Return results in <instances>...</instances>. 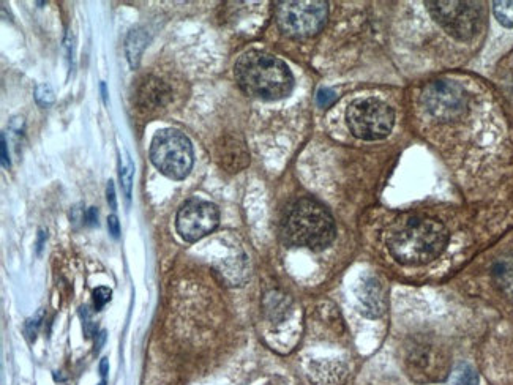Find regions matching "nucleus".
<instances>
[{"instance_id":"c85d7f7f","label":"nucleus","mask_w":513,"mask_h":385,"mask_svg":"<svg viewBox=\"0 0 513 385\" xmlns=\"http://www.w3.org/2000/svg\"><path fill=\"white\" fill-rule=\"evenodd\" d=\"M106 341V332H100L97 335V340H95V352H100V349L103 348V344Z\"/></svg>"},{"instance_id":"a878e982","label":"nucleus","mask_w":513,"mask_h":385,"mask_svg":"<svg viewBox=\"0 0 513 385\" xmlns=\"http://www.w3.org/2000/svg\"><path fill=\"white\" fill-rule=\"evenodd\" d=\"M2 166H4L5 169H8L10 166H12L10 155H8L7 136H5V133H2Z\"/></svg>"},{"instance_id":"0eeeda50","label":"nucleus","mask_w":513,"mask_h":385,"mask_svg":"<svg viewBox=\"0 0 513 385\" xmlns=\"http://www.w3.org/2000/svg\"><path fill=\"white\" fill-rule=\"evenodd\" d=\"M428 12L450 37L461 42L476 37L484 24L485 12L480 2H427Z\"/></svg>"},{"instance_id":"cd10ccee","label":"nucleus","mask_w":513,"mask_h":385,"mask_svg":"<svg viewBox=\"0 0 513 385\" xmlns=\"http://www.w3.org/2000/svg\"><path fill=\"white\" fill-rule=\"evenodd\" d=\"M84 218H86L87 225H98V210L95 209V207H90V209L87 210L86 214H84Z\"/></svg>"},{"instance_id":"9d476101","label":"nucleus","mask_w":513,"mask_h":385,"mask_svg":"<svg viewBox=\"0 0 513 385\" xmlns=\"http://www.w3.org/2000/svg\"><path fill=\"white\" fill-rule=\"evenodd\" d=\"M220 212L212 202L190 199L177 214V232L187 242H198L217 228Z\"/></svg>"},{"instance_id":"20e7f679","label":"nucleus","mask_w":513,"mask_h":385,"mask_svg":"<svg viewBox=\"0 0 513 385\" xmlns=\"http://www.w3.org/2000/svg\"><path fill=\"white\" fill-rule=\"evenodd\" d=\"M150 160L163 176L184 180L193 168V146L182 131L166 128L152 139Z\"/></svg>"},{"instance_id":"f8f14e48","label":"nucleus","mask_w":513,"mask_h":385,"mask_svg":"<svg viewBox=\"0 0 513 385\" xmlns=\"http://www.w3.org/2000/svg\"><path fill=\"white\" fill-rule=\"evenodd\" d=\"M171 89L162 79L147 76L136 90V105L144 111H155L168 105Z\"/></svg>"},{"instance_id":"6e6552de","label":"nucleus","mask_w":513,"mask_h":385,"mask_svg":"<svg viewBox=\"0 0 513 385\" xmlns=\"http://www.w3.org/2000/svg\"><path fill=\"white\" fill-rule=\"evenodd\" d=\"M405 370L417 384L438 382L447 376V360L438 344L425 338H414L405 346Z\"/></svg>"},{"instance_id":"5701e85b","label":"nucleus","mask_w":513,"mask_h":385,"mask_svg":"<svg viewBox=\"0 0 513 385\" xmlns=\"http://www.w3.org/2000/svg\"><path fill=\"white\" fill-rule=\"evenodd\" d=\"M81 318H83V327L84 333H86V338H92L94 335H97V326H95L94 318H92V313H90L89 308L83 307L81 308Z\"/></svg>"},{"instance_id":"4468645a","label":"nucleus","mask_w":513,"mask_h":385,"mask_svg":"<svg viewBox=\"0 0 513 385\" xmlns=\"http://www.w3.org/2000/svg\"><path fill=\"white\" fill-rule=\"evenodd\" d=\"M310 378L315 385H343L348 378V368L338 362L313 363Z\"/></svg>"},{"instance_id":"473e14b6","label":"nucleus","mask_w":513,"mask_h":385,"mask_svg":"<svg viewBox=\"0 0 513 385\" xmlns=\"http://www.w3.org/2000/svg\"><path fill=\"white\" fill-rule=\"evenodd\" d=\"M98 385H106V382H105V381H102V382H100V384H98Z\"/></svg>"},{"instance_id":"f03ea898","label":"nucleus","mask_w":513,"mask_h":385,"mask_svg":"<svg viewBox=\"0 0 513 385\" xmlns=\"http://www.w3.org/2000/svg\"><path fill=\"white\" fill-rule=\"evenodd\" d=\"M281 236L293 247L321 251L334 242L337 228L334 218L321 202L302 198L286 209L281 220Z\"/></svg>"},{"instance_id":"4be33fe9","label":"nucleus","mask_w":513,"mask_h":385,"mask_svg":"<svg viewBox=\"0 0 513 385\" xmlns=\"http://www.w3.org/2000/svg\"><path fill=\"white\" fill-rule=\"evenodd\" d=\"M111 296H113V291L109 288H97L94 291V294H92V297H94V307L95 310L100 311L103 310V307H105L106 303L111 300Z\"/></svg>"},{"instance_id":"6ab92c4d","label":"nucleus","mask_w":513,"mask_h":385,"mask_svg":"<svg viewBox=\"0 0 513 385\" xmlns=\"http://www.w3.org/2000/svg\"><path fill=\"white\" fill-rule=\"evenodd\" d=\"M493 12L504 27H513V2H495Z\"/></svg>"},{"instance_id":"ddd939ff","label":"nucleus","mask_w":513,"mask_h":385,"mask_svg":"<svg viewBox=\"0 0 513 385\" xmlns=\"http://www.w3.org/2000/svg\"><path fill=\"white\" fill-rule=\"evenodd\" d=\"M217 160L226 171L239 172L248 165L250 158L244 144L234 138H225L223 143L217 146Z\"/></svg>"},{"instance_id":"aec40b11","label":"nucleus","mask_w":513,"mask_h":385,"mask_svg":"<svg viewBox=\"0 0 513 385\" xmlns=\"http://www.w3.org/2000/svg\"><path fill=\"white\" fill-rule=\"evenodd\" d=\"M35 101H37V105L40 108L53 106L54 101H56L53 87L49 86V84H38L37 89H35Z\"/></svg>"},{"instance_id":"7c9ffc66","label":"nucleus","mask_w":513,"mask_h":385,"mask_svg":"<svg viewBox=\"0 0 513 385\" xmlns=\"http://www.w3.org/2000/svg\"><path fill=\"white\" fill-rule=\"evenodd\" d=\"M100 373H102L103 378H106V374L109 373L108 359H102V362H100Z\"/></svg>"},{"instance_id":"c756f323","label":"nucleus","mask_w":513,"mask_h":385,"mask_svg":"<svg viewBox=\"0 0 513 385\" xmlns=\"http://www.w3.org/2000/svg\"><path fill=\"white\" fill-rule=\"evenodd\" d=\"M46 232L43 231H40V236H38V243H37V251L38 253H40V251H42V248H43V245H45V240H46Z\"/></svg>"},{"instance_id":"9b49d317","label":"nucleus","mask_w":513,"mask_h":385,"mask_svg":"<svg viewBox=\"0 0 513 385\" xmlns=\"http://www.w3.org/2000/svg\"><path fill=\"white\" fill-rule=\"evenodd\" d=\"M360 307L367 314L368 318H379L387 310L386 289L381 285V281L375 277L365 278L360 283L359 291Z\"/></svg>"},{"instance_id":"2eb2a0df","label":"nucleus","mask_w":513,"mask_h":385,"mask_svg":"<svg viewBox=\"0 0 513 385\" xmlns=\"http://www.w3.org/2000/svg\"><path fill=\"white\" fill-rule=\"evenodd\" d=\"M491 277L495 281L496 288L513 300V256L499 259L491 269Z\"/></svg>"},{"instance_id":"412c9836","label":"nucleus","mask_w":513,"mask_h":385,"mask_svg":"<svg viewBox=\"0 0 513 385\" xmlns=\"http://www.w3.org/2000/svg\"><path fill=\"white\" fill-rule=\"evenodd\" d=\"M42 321L43 310L38 311L34 318L27 319L24 332H26L27 338H29L30 341H34L35 337H37L38 329H40V326H42Z\"/></svg>"},{"instance_id":"b1692460","label":"nucleus","mask_w":513,"mask_h":385,"mask_svg":"<svg viewBox=\"0 0 513 385\" xmlns=\"http://www.w3.org/2000/svg\"><path fill=\"white\" fill-rule=\"evenodd\" d=\"M335 100H337V94H335L334 90L326 89V87L318 90L316 101H318V105L321 108H329V106L334 105Z\"/></svg>"},{"instance_id":"f3484780","label":"nucleus","mask_w":513,"mask_h":385,"mask_svg":"<svg viewBox=\"0 0 513 385\" xmlns=\"http://www.w3.org/2000/svg\"><path fill=\"white\" fill-rule=\"evenodd\" d=\"M119 177L125 198L130 201V198H132L133 177H135V165H133L132 158L128 154H125L124 158H120Z\"/></svg>"},{"instance_id":"dca6fc26","label":"nucleus","mask_w":513,"mask_h":385,"mask_svg":"<svg viewBox=\"0 0 513 385\" xmlns=\"http://www.w3.org/2000/svg\"><path fill=\"white\" fill-rule=\"evenodd\" d=\"M147 43H149V35L144 29H133L128 34L127 42H125V53H127V59L132 68L138 67L139 62H141Z\"/></svg>"},{"instance_id":"f257e3e1","label":"nucleus","mask_w":513,"mask_h":385,"mask_svg":"<svg viewBox=\"0 0 513 385\" xmlns=\"http://www.w3.org/2000/svg\"><path fill=\"white\" fill-rule=\"evenodd\" d=\"M449 231L433 218L411 217L398 221L390 229V253L405 266H424L435 261L446 250Z\"/></svg>"},{"instance_id":"423d86ee","label":"nucleus","mask_w":513,"mask_h":385,"mask_svg":"<svg viewBox=\"0 0 513 385\" xmlns=\"http://www.w3.org/2000/svg\"><path fill=\"white\" fill-rule=\"evenodd\" d=\"M394 120V109L378 98H357L346 111L349 130L364 141L387 138L394 127Z\"/></svg>"},{"instance_id":"2f4dec72","label":"nucleus","mask_w":513,"mask_h":385,"mask_svg":"<svg viewBox=\"0 0 513 385\" xmlns=\"http://www.w3.org/2000/svg\"><path fill=\"white\" fill-rule=\"evenodd\" d=\"M102 94L103 98H105V103H108V94H106V84L102 83Z\"/></svg>"},{"instance_id":"39448f33","label":"nucleus","mask_w":513,"mask_h":385,"mask_svg":"<svg viewBox=\"0 0 513 385\" xmlns=\"http://www.w3.org/2000/svg\"><path fill=\"white\" fill-rule=\"evenodd\" d=\"M275 18L281 32L288 37H313L326 26L329 5L323 0L278 2L275 7Z\"/></svg>"},{"instance_id":"1a4fd4ad","label":"nucleus","mask_w":513,"mask_h":385,"mask_svg":"<svg viewBox=\"0 0 513 385\" xmlns=\"http://www.w3.org/2000/svg\"><path fill=\"white\" fill-rule=\"evenodd\" d=\"M422 103L431 116L449 122L460 119L466 113L468 95L460 84L452 81H435L425 87Z\"/></svg>"},{"instance_id":"7ed1b4c3","label":"nucleus","mask_w":513,"mask_h":385,"mask_svg":"<svg viewBox=\"0 0 513 385\" xmlns=\"http://www.w3.org/2000/svg\"><path fill=\"white\" fill-rule=\"evenodd\" d=\"M237 83L250 97L275 101L288 97L294 87L293 73L278 57L261 51H248L237 60Z\"/></svg>"},{"instance_id":"bb28decb","label":"nucleus","mask_w":513,"mask_h":385,"mask_svg":"<svg viewBox=\"0 0 513 385\" xmlns=\"http://www.w3.org/2000/svg\"><path fill=\"white\" fill-rule=\"evenodd\" d=\"M106 198H108V204L111 209H117L116 201V188H114V182H108V188H106Z\"/></svg>"},{"instance_id":"a211bd4d","label":"nucleus","mask_w":513,"mask_h":385,"mask_svg":"<svg viewBox=\"0 0 513 385\" xmlns=\"http://www.w3.org/2000/svg\"><path fill=\"white\" fill-rule=\"evenodd\" d=\"M452 385H479V376H477L476 370L469 365H460L455 370Z\"/></svg>"},{"instance_id":"393cba45","label":"nucleus","mask_w":513,"mask_h":385,"mask_svg":"<svg viewBox=\"0 0 513 385\" xmlns=\"http://www.w3.org/2000/svg\"><path fill=\"white\" fill-rule=\"evenodd\" d=\"M108 229L109 234L114 237V239H119L120 237V223L119 218L116 217V215H111V217L108 218Z\"/></svg>"}]
</instances>
